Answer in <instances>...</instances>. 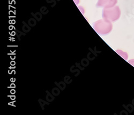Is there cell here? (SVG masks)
<instances>
[{
  "label": "cell",
  "mask_w": 134,
  "mask_h": 115,
  "mask_svg": "<svg viewBox=\"0 0 134 115\" xmlns=\"http://www.w3.org/2000/svg\"><path fill=\"white\" fill-rule=\"evenodd\" d=\"M93 28L98 33L106 34L112 30L113 25L111 22L104 19L96 22L93 24Z\"/></svg>",
  "instance_id": "cell-1"
},
{
  "label": "cell",
  "mask_w": 134,
  "mask_h": 115,
  "mask_svg": "<svg viewBox=\"0 0 134 115\" xmlns=\"http://www.w3.org/2000/svg\"><path fill=\"white\" fill-rule=\"evenodd\" d=\"M121 16V10L118 6L104 9L103 11V19L110 22H114L119 19Z\"/></svg>",
  "instance_id": "cell-2"
},
{
  "label": "cell",
  "mask_w": 134,
  "mask_h": 115,
  "mask_svg": "<svg viewBox=\"0 0 134 115\" xmlns=\"http://www.w3.org/2000/svg\"><path fill=\"white\" fill-rule=\"evenodd\" d=\"M117 3L118 0H98L97 6L106 9L115 6Z\"/></svg>",
  "instance_id": "cell-3"
},
{
  "label": "cell",
  "mask_w": 134,
  "mask_h": 115,
  "mask_svg": "<svg viewBox=\"0 0 134 115\" xmlns=\"http://www.w3.org/2000/svg\"><path fill=\"white\" fill-rule=\"evenodd\" d=\"M116 52L121 56H122L124 59H125L126 60H128V53H127V52L123 51H122V50H116Z\"/></svg>",
  "instance_id": "cell-4"
},
{
  "label": "cell",
  "mask_w": 134,
  "mask_h": 115,
  "mask_svg": "<svg viewBox=\"0 0 134 115\" xmlns=\"http://www.w3.org/2000/svg\"><path fill=\"white\" fill-rule=\"evenodd\" d=\"M128 62L134 67V59H131L128 61Z\"/></svg>",
  "instance_id": "cell-5"
},
{
  "label": "cell",
  "mask_w": 134,
  "mask_h": 115,
  "mask_svg": "<svg viewBox=\"0 0 134 115\" xmlns=\"http://www.w3.org/2000/svg\"><path fill=\"white\" fill-rule=\"evenodd\" d=\"M74 1H75V2L76 3V4H79V2H80V0H74Z\"/></svg>",
  "instance_id": "cell-6"
}]
</instances>
